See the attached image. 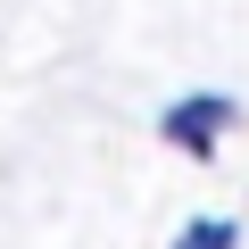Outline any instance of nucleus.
Returning <instances> with one entry per match:
<instances>
[{
  "label": "nucleus",
  "instance_id": "f257e3e1",
  "mask_svg": "<svg viewBox=\"0 0 249 249\" xmlns=\"http://www.w3.org/2000/svg\"><path fill=\"white\" fill-rule=\"evenodd\" d=\"M224 116H232L224 100H191V108H175V116H166V133H175L183 150H208V133H216Z\"/></svg>",
  "mask_w": 249,
  "mask_h": 249
},
{
  "label": "nucleus",
  "instance_id": "f03ea898",
  "mask_svg": "<svg viewBox=\"0 0 249 249\" xmlns=\"http://www.w3.org/2000/svg\"><path fill=\"white\" fill-rule=\"evenodd\" d=\"M183 249H232V224H191Z\"/></svg>",
  "mask_w": 249,
  "mask_h": 249
}]
</instances>
